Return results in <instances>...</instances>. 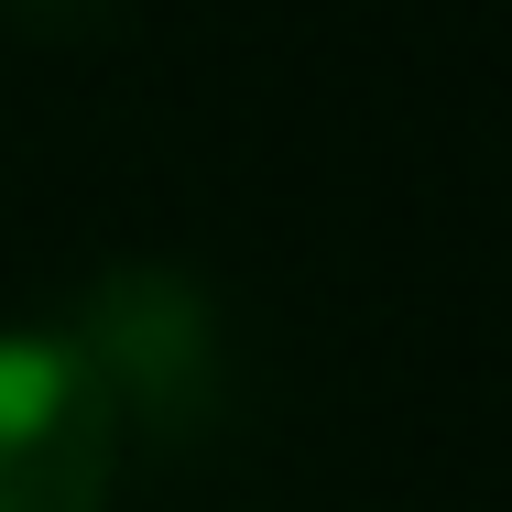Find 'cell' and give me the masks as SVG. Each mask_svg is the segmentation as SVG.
<instances>
[{"label":"cell","instance_id":"cell-1","mask_svg":"<svg viewBox=\"0 0 512 512\" xmlns=\"http://www.w3.org/2000/svg\"><path fill=\"white\" fill-rule=\"evenodd\" d=\"M120 404L99 360L44 327H0V512H109Z\"/></svg>","mask_w":512,"mask_h":512}]
</instances>
